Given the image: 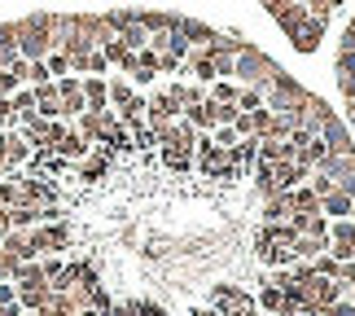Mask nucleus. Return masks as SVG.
Returning <instances> with one entry per match:
<instances>
[{
    "mask_svg": "<svg viewBox=\"0 0 355 316\" xmlns=\"http://www.w3.org/2000/svg\"><path fill=\"white\" fill-rule=\"evenodd\" d=\"M320 215H329V219H355V198L343 194V189H334V194L320 198Z\"/></svg>",
    "mask_w": 355,
    "mask_h": 316,
    "instance_id": "39448f33",
    "label": "nucleus"
},
{
    "mask_svg": "<svg viewBox=\"0 0 355 316\" xmlns=\"http://www.w3.org/2000/svg\"><path fill=\"white\" fill-rule=\"evenodd\" d=\"M0 207H5V185H0Z\"/></svg>",
    "mask_w": 355,
    "mask_h": 316,
    "instance_id": "c85d7f7f",
    "label": "nucleus"
},
{
    "mask_svg": "<svg viewBox=\"0 0 355 316\" xmlns=\"http://www.w3.org/2000/svg\"><path fill=\"white\" fill-rule=\"evenodd\" d=\"M44 66H49V75H53V79H62V75H71V58H66V53H62V49H53V53H49V58H44Z\"/></svg>",
    "mask_w": 355,
    "mask_h": 316,
    "instance_id": "2eb2a0df",
    "label": "nucleus"
},
{
    "mask_svg": "<svg viewBox=\"0 0 355 316\" xmlns=\"http://www.w3.org/2000/svg\"><path fill=\"white\" fill-rule=\"evenodd\" d=\"M320 141L329 145V154H355V136H351V128H347L338 115L320 128Z\"/></svg>",
    "mask_w": 355,
    "mask_h": 316,
    "instance_id": "f03ea898",
    "label": "nucleus"
},
{
    "mask_svg": "<svg viewBox=\"0 0 355 316\" xmlns=\"http://www.w3.org/2000/svg\"><path fill=\"white\" fill-rule=\"evenodd\" d=\"M324 22H329L324 13H307V22L298 26V35L290 40V44H294L298 53H316V49H320V35H324Z\"/></svg>",
    "mask_w": 355,
    "mask_h": 316,
    "instance_id": "7ed1b4c3",
    "label": "nucleus"
},
{
    "mask_svg": "<svg viewBox=\"0 0 355 316\" xmlns=\"http://www.w3.org/2000/svg\"><path fill=\"white\" fill-rule=\"evenodd\" d=\"M307 13H311V9H303V5H298V0H290V5H285V9H277V13H272V18H277V26H281V31L294 40V35H298V26L307 22Z\"/></svg>",
    "mask_w": 355,
    "mask_h": 316,
    "instance_id": "423d86ee",
    "label": "nucleus"
},
{
    "mask_svg": "<svg viewBox=\"0 0 355 316\" xmlns=\"http://www.w3.org/2000/svg\"><path fill=\"white\" fill-rule=\"evenodd\" d=\"M211 141L220 145V149H237V141H241V136H237L233 128H215V132H211Z\"/></svg>",
    "mask_w": 355,
    "mask_h": 316,
    "instance_id": "6ab92c4d",
    "label": "nucleus"
},
{
    "mask_svg": "<svg viewBox=\"0 0 355 316\" xmlns=\"http://www.w3.org/2000/svg\"><path fill=\"white\" fill-rule=\"evenodd\" d=\"M9 228L13 233L40 228V207H35V202H18V207H9Z\"/></svg>",
    "mask_w": 355,
    "mask_h": 316,
    "instance_id": "0eeeda50",
    "label": "nucleus"
},
{
    "mask_svg": "<svg viewBox=\"0 0 355 316\" xmlns=\"http://www.w3.org/2000/svg\"><path fill=\"white\" fill-rule=\"evenodd\" d=\"M162 167L189 172V167H193V149H184V145H162Z\"/></svg>",
    "mask_w": 355,
    "mask_h": 316,
    "instance_id": "9d476101",
    "label": "nucleus"
},
{
    "mask_svg": "<svg viewBox=\"0 0 355 316\" xmlns=\"http://www.w3.org/2000/svg\"><path fill=\"white\" fill-rule=\"evenodd\" d=\"M136 97V88H132V79H123V75H110V110H123Z\"/></svg>",
    "mask_w": 355,
    "mask_h": 316,
    "instance_id": "f8f14e48",
    "label": "nucleus"
},
{
    "mask_svg": "<svg viewBox=\"0 0 355 316\" xmlns=\"http://www.w3.org/2000/svg\"><path fill=\"white\" fill-rule=\"evenodd\" d=\"M281 303H285V294L277 290V285H263V290L254 294V308H259V312H268V316H277Z\"/></svg>",
    "mask_w": 355,
    "mask_h": 316,
    "instance_id": "ddd939ff",
    "label": "nucleus"
},
{
    "mask_svg": "<svg viewBox=\"0 0 355 316\" xmlns=\"http://www.w3.org/2000/svg\"><path fill=\"white\" fill-rule=\"evenodd\" d=\"M290 202H294V211H320V198L311 194L307 185H298V189H290Z\"/></svg>",
    "mask_w": 355,
    "mask_h": 316,
    "instance_id": "4468645a",
    "label": "nucleus"
},
{
    "mask_svg": "<svg viewBox=\"0 0 355 316\" xmlns=\"http://www.w3.org/2000/svg\"><path fill=\"white\" fill-rule=\"evenodd\" d=\"M263 215H268V224H290V215H294L290 194H272L268 207H263Z\"/></svg>",
    "mask_w": 355,
    "mask_h": 316,
    "instance_id": "6e6552de",
    "label": "nucleus"
},
{
    "mask_svg": "<svg viewBox=\"0 0 355 316\" xmlns=\"http://www.w3.org/2000/svg\"><path fill=\"white\" fill-rule=\"evenodd\" d=\"M334 71L338 75H355V53H338V58H334Z\"/></svg>",
    "mask_w": 355,
    "mask_h": 316,
    "instance_id": "4be33fe9",
    "label": "nucleus"
},
{
    "mask_svg": "<svg viewBox=\"0 0 355 316\" xmlns=\"http://www.w3.org/2000/svg\"><path fill=\"white\" fill-rule=\"evenodd\" d=\"M105 316H136V308H132V299H128V303H114Z\"/></svg>",
    "mask_w": 355,
    "mask_h": 316,
    "instance_id": "5701e85b",
    "label": "nucleus"
},
{
    "mask_svg": "<svg viewBox=\"0 0 355 316\" xmlns=\"http://www.w3.org/2000/svg\"><path fill=\"white\" fill-rule=\"evenodd\" d=\"M9 233V207H0V238Z\"/></svg>",
    "mask_w": 355,
    "mask_h": 316,
    "instance_id": "393cba45",
    "label": "nucleus"
},
{
    "mask_svg": "<svg viewBox=\"0 0 355 316\" xmlns=\"http://www.w3.org/2000/svg\"><path fill=\"white\" fill-rule=\"evenodd\" d=\"M0 75H5V71H0Z\"/></svg>",
    "mask_w": 355,
    "mask_h": 316,
    "instance_id": "c756f323",
    "label": "nucleus"
},
{
    "mask_svg": "<svg viewBox=\"0 0 355 316\" xmlns=\"http://www.w3.org/2000/svg\"><path fill=\"white\" fill-rule=\"evenodd\" d=\"M259 106H268L263 88H241L237 92V110H259Z\"/></svg>",
    "mask_w": 355,
    "mask_h": 316,
    "instance_id": "dca6fc26",
    "label": "nucleus"
},
{
    "mask_svg": "<svg viewBox=\"0 0 355 316\" xmlns=\"http://www.w3.org/2000/svg\"><path fill=\"white\" fill-rule=\"evenodd\" d=\"M53 53V13H31L18 22V58L22 62H44Z\"/></svg>",
    "mask_w": 355,
    "mask_h": 316,
    "instance_id": "f257e3e1",
    "label": "nucleus"
},
{
    "mask_svg": "<svg viewBox=\"0 0 355 316\" xmlns=\"http://www.w3.org/2000/svg\"><path fill=\"white\" fill-rule=\"evenodd\" d=\"M259 5H263L268 13H277V9H285V5H290V0H259Z\"/></svg>",
    "mask_w": 355,
    "mask_h": 316,
    "instance_id": "b1692460",
    "label": "nucleus"
},
{
    "mask_svg": "<svg viewBox=\"0 0 355 316\" xmlns=\"http://www.w3.org/2000/svg\"><path fill=\"white\" fill-rule=\"evenodd\" d=\"M237 92H241L237 79H215L211 92H207V101H215V106H237Z\"/></svg>",
    "mask_w": 355,
    "mask_h": 316,
    "instance_id": "1a4fd4ad",
    "label": "nucleus"
},
{
    "mask_svg": "<svg viewBox=\"0 0 355 316\" xmlns=\"http://www.w3.org/2000/svg\"><path fill=\"white\" fill-rule=\"evenodd\" d=\"M0 158H5V132H0Z\"/></svg>",
    "mask_w": 355,
    "mask_h": 316,
    "instance_id": "bb28decb",
    "label": "nucleus"
},
{
    "mask_svg": "<svg viewBox=\"0 0 355 316\" xmlns=\"http://www.w3.org/2000/svg\"><path fill=\"white\" fill-rule=\"evenodd\" d=\"M105 71H110L105 53H101V49H92V53H88V75H105Z\"/></svg>",
    "mask_w": 355,
    "mask_h": 316,
    "instance_id": "aec40b11",
    "label": "nucleus"
},
{
    "mask_svg": "<svg viewBox=\"0 0 355 316\" xmlns=\"http://www.w3.org/2000/svg\"><path fill=\"white\" fill-rule=\"evenodd\" d=\"M307 189H311V194H316V198H324V194H334V181H329V176H320V172H311V181H307Z\"/></svg>",
    "mask_w": 355,
    "mask_h": 316,
    "instance_id": "f3484780",
    "label": "nucleus"
},
{
    "mask_svg": "<svg viewBox=\"0 0 355 316\" xmlns=\"http://www.w3.org/2000/svg\"><path fill=\"white\" fill-rule=\"evenodd\" d=\"M5 181H9V163L0 158V185H5Z\"/></svg>",
    "mask_w": 355,
    "mask_h": 316,
    "instance_id": "a878e982",
    "label": "nucleus"
},
{
    "mask_svg": "<svg viewBox=\"0 0 355 316\" xmlns=\"http://www.w3.org/2000/svg\"><path fill=\"white\" fill-rule=\"evenodd\" d=\"M334 5H343V0H324V9H334Z\"/></svg>",
    "mask_w": 355,
    "mask_h": 316,
    "instance_id": "cd10ccee",
    "label": "nucleus"
},
{
    "mask_svg": "<svg viewBox=\"0 0 355 316\" xmlns=\"http://www.w3.org/2000/svg\"><path fill=\"white\" fill-rule=\"evenodd\" d=\"M84 101H88L92 115L110 110V79L105 75H84Z\"/></svg>",
    "mask_w": 355,
    "mask_h": 316,
    "instance_id": "20e7f679",
    "label": "nucleus"
},
{
    "mask_svg": "<svg viewBox=\"0 0 355 316\" xmlns=\"http://www.w3.org/2000/svg\"><path fill=\"white\" fill-rule=\"evenodd\" d=\"M13 303H18V285H13V281H0V312L13 308Z\"/></svg>",
    "mask_w": 355,
    "mask_h": 316,
    "instance_id": "412c9836",
    "label": "nucleus"
},
{
    "mask_svg": "<svg viewBox=\"0 0 355 316\" xmlns=\"http://www.w3.org/2000/svg\"><path fill=\"white\" fill-rule=\"evenodd\" d=\"M233 132L241 136V141H245V136H259V128H254V115H245V110H241V115L233 119Z\"/></svg>",
    "mask_w": 355,
    "mask_h": 316,
    "instance_id": "a211bd4d",
    "label": "nucleus"
},
{
    "mask_svg": "<svg viewBox=\"0 0 355 316\" xmlns=\"http://www.w3.org/2000/svg\"><path fill=\"white\" fill-rule=\"evenodd\" d=\"M119 40H123V49H128V53H141V49H149V31H145L141 22L123 26V31H119Z\"/></svg>",
    "mask_w": 355,
    "mask_h": 316,
    "instance_id": "9b49d317",
    "label": "nucleus"
}]
</instances>
